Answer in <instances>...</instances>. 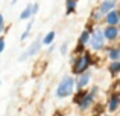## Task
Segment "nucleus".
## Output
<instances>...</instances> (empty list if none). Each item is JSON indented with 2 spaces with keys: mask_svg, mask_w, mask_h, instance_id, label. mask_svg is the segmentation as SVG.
<instances>
[{
  "mask_svg": "<svg viewBox=\"0 0 120 116\" xmlns=\"http://www.w3.org/2000/svg\"><path fill=\"white\" fill-rule=\"evenodd\" d=\"M91 66H93V55L90 52H84L82 55H76L71 60V73L79 76V75L88 72Z\"/></svg>",
  "mask_w": 120,
  "mask_h": 116,
  "instance_id": "obj_1",
  "label": "nucleus"
},
{
  "mask_svg": "<svg viewBox=\"0 0 120 116\" xmlns=\"http://www.w3.org/2000/svg\"><path fill=\"white\" fill-rule=\"evenodd\" d=\"M73 92H75V78H71L70 75H65V76L59 81L58 87H56V90H55V95H56V98L64 99V98H67V96H70Z\"/></svg>",
  "mask_w": 120,
  "mask_h": 116,
  "instance_id": "obj_2",
  "label": "nucleus"
},
{
  "mask_svg": "<svg viewBox=\"0 0 120 116\" xmlns=\"http://www.w3.org/2000/svg\"><path fill=\"white\" fill-rule=\"evenodd\" d=\"M97 93H99V87L93 86L90 90H87V93L84 95V98L81 99V102L78 104V108L81 112H85L88 108H91L93 105H96V98H97Z\"/></svg>",
  "mask_w": 120,
  "mask_h": 116,
  "instance_id": "obj_3",
  "label": "nucleus"
},
{
  "mask_svg": "<svg viewBox=\"0 0 120 116\" xmlns=\"http://www.w3.org/2000/svg\"><path fill=\"white\" fill-rule=\"evenodd\" d=\"M105 37H103V31L100 28H96L91 34V38H90V49L93 52H100V51H105Z\"/></svg>",
  "mask_w": 120,
  "mask_h": 116,
  "instance_id": "obj_4",
  "label": "nucleus"
},
{
  "mask_svg": "<svg viewBox=\"0 0 120 116\" xmlns=\"http://www.w3.org/2000/svg\"><path fill=\"white\" fill-rule=\"evenodd\" d=\"M41 46H43V37H37V38L29 44V48H27L26 51L18 57V61H24V60H27L30 57H35L37 54H40Z\"/></svg>",
  "mask_w": 120,
  "mask_h": 116,
  "instance_id": "obj_5",
  "label": "nucleus"
},
{
  "mask_svg": "<svg viewBox=\"0 0 120 116\" xmlns=\"http://www.w3.org/2000/svg\"><path fill=\"white\" fill-rule=\"evenodd\" d=\"M103 37H105L106 41H116L120 37V28L119 26H105L103 28Z\"/></svg>",
  "mask_w": 120,
  "mask_h": 116,
  "instance_id": "obj_6",
  "label": "nucleus"
},
{
  "mask_svg": "<svg viewBox=\"0 0 120 116\" xmlns=\"http://www.w3.org/2000/svg\"><path fill=\"white\" fill-rule=\"evenodd\" d=\"M90 81H91V73L90 72H85V73H82V75L75 78V89L76 90H84L85 87L90 84Z\"/></svg>",
  "mask_w": 120,
  "mask_h": 116,
  "instance_id": "obj_7",
  "label": "nucleus"
},
{
  "mask_svg": "<svg viewBox=\"0 0 120 116\" xmlns=\"http://www.w3.org/2000/svg\"><path fill=\"white\" fill-rule=\"evenodd\" d=\"M105 23L106 26H117V24L120 23V11H117V9H114V11L108 12V14L105 15Z\"/></svg>",
  "mask_w": 120,
  "mask_h": 116,
  "instance_id": "obj_8",
  "label": "nucleus"
},
{
  "mask_svg": "<svg viewBox=\"0 0 120 116\" xmlns=\"http://www.w3.org/2000/svg\"><path fill=\"white\" fill-rule=\"evenodd\" d=\"M93 28H88V29H85V31H82L81 32V35H79V38H78V46H81V48H87L88 46V43H90V38H91V34H93Z\"/></svg>",
  "mask_w": 120,
  "mask_h": 116,
  "instance_id": "obj_9",
  "label": "nucleus"
},
{
  "mask_svg": "<svg viewBox=\"0 0 120 116\" xmlns=\"http://www.w3.org/2000/svg\"><path fill=\"white\" fill-rule=\"evenodd\" d=\"M119 107H120V96L111 93L108 101H106V108H108V112L109 113H114V112H117Z\"/></svg>",
  "mask_w": 120,
  "mask_h": 116,
  "instance_id": "obj_10",
  "label": "nucleus"
},
{
  "mask_svg": "<svg viewBox=\"0 0 120 116\" xmlns=\"http://www.w3.org/2000/svg\"><path fill=\"white\" fill-rule=\"evenodd\" d=\"M116 3H117V0H103L102 3H100L97 8H99V11H100V14L105 17L108 12H111V11H114V6H116Z\"/></svg>",
  "mask_w": 120,
  "mask_h": 116,
  "instance_id": "obj_11",
  "label": "nucleus"
},
{
  "mask_svg": "<svg viewBox=\"0 0 120 116\" xmlns=\"http://www.w3.org/2000/svg\"><path fill=\"white\" fill-rule=\"evenodd\" d=\"M106 57H108L109 61H120V48H116V46H111V48H106Z\"/></svg>",
  "mask_w": 120,
  "mask_h": 116,
  "instance_id": "obj_12",
  "label": "nucleus"
},
{
  "mask_svg": "<svg viewBox=\"0 0 120 116\" xmlns=\"http://www.w3.org/2000/svg\"><path fill=\"white\" fill-rule=\"evenodd\" d=\"M76 5H78V0H65V14L67 15L75 14Z\"/></svg>",
  "mask_w": 120,
  "mask_h": 116,
  "instance_id": "obj_13",
  "label": "nucleus"
},
{
  "mask_svg": "<svg viewBox=\"0 0 120 116\" xmlns=\"http://www.w3.org/2000/svg\"><path fill=\"white\" fill-rule=\"evenodd\" d=\"M34 17V14H32V3L30 5H26V8L21 11V14H20V20H29V18H32Z\"/></svg>",
  "mask_w": 120,
  "mask_h": 116,
  "instance_id": "obj_14",
  "label": "nucleus"
},
{
  "mask_svg": "<svg viewBox=\"0 0 120 116\" xmlns=\"http://www.w3.org/2000/svg\"><path fill=\"white\" fill-rule=\"evenodd\" d=\"M55 37H56V32H55V31H49V32H47L46 35L43 37V44H44V46L53 44V41H55Z\"/></svg>",
  "mask_w": 120,
  "mask_h": 116,
  "instance_id": "obj_15",
  "label": "nucleus"
},
{
  "mask_svg": "<svg viewBox=\"0 0 120 116\" xmlns=\"http://www.w3.org/2000/svg\"><path fill=\"white\" fill-rule=\"evenodd\" d=\"M108 72L112 75V76H116V75L120 73V61H111L108 66Z\"/></svg>",
  "mask_w": 120,
  "mask_h": 116,
  "instance_id": "obj_16",
  "label": "nucleus"
},
{
  "mask_svg": "<svg viewBox=\"0 0 120 116\" xmlns=\"http://www.w3.org/2000/svg\"><path fill=\"white\" fill-rule=\"evenodd\" d=\"M102 17H103V15L100 14L99 8H94V9H93V12H91V23H100ZM103 18H105V17H103Z\"/></svg>",
  "mask_w": 120,
  "mask_h": 116,
  "instance_id": "obj_17",
  "label": "nucleus"
},
{
  "mask_svg": "<svg viewBox=\"0 0 120 116\" xmlns=\"http://www.w3.org/2000/svg\"><path fill=\"white\" fill-rule=\"evenodd\" d=\"M46 64H47L46 61H38V63H35V64H34V66H35V67H34V75H37V73L41 75V72L46 69Z\"/></svg>",
  "mask_w": 120,
  "mask_h": 116,
  "instance_id": "obj_18",
  "label": "nucleus"
},
{
  "mask_svg": "<svg viewBox=\"0 0 120 116\" xmlns=\"http://www.w3.org/2000/svg\"><path fill=\"white\" fill-rule=\"evenodd\" d=\"M32 26H34V21H29V24H27V28L23 31V34L20 35V41H24V40L29 37V34H30V29H32Z\"/></svg>",
  "mask_w": 120,
  "mask_h": 116,
  "instance_id": "obj_19",
  "label": "nucleus"
},
{
  "mask_svg": "<svg viewBox=\"0 0 120 116\" xmlns=\"http://www.w3.org/2000/svg\"><path fill=\"white\" fill-rule=\"evenodd\" d=\"M67 48H68V43H67V41L61 44V48H59V49H61V54H62V55H64V54H67Z\"/></svg>",
  "mask_w": 120,
  "mask_h": 116,
  "instance_id": "obj_20",
  "label": "nucleus"
},
{
  "mask_svg": "<svg viewBox=\"0 0 120 116\" xmlns=\"http://www.w3.org/2000/svg\"><path fill=\"white\" fill-rule=\"evenodd\" d=\"M3 29H5V17L0 14V34L3 32Z\"/></svg>",
  "mask_w": 120,
  "mask_h": 116,
  "instance_id": "obj_21",
  "label": "nucleus"
},
{
  "mask_svg": "<svg viewBox=\"0 0 120 116\" xmlns=\"http://www.w3.org/2000/svg\"><path fill=\"white\" fill-rule=\"evenodd\" d=\"M5 46H6V41L3 37H0V54H2L3 51H5Z\"/></svg>",
  "mask_w": 120,
  "mask_h": 116,
  "instance_id": "obj_22",
  "label": "nucleus"
},
{
  "mask_svg": "<svg viewBox=\"0 0 120 116\" xmlns=\"http://www.w3.org/2000/svg\"><path fill=\"white\" fill-rule=\"evenodd\" d=\"M38 9H40L38 3H32V14H34V15H35L37 12H38Z\"/></svg>",
  "mask_w": 120,
  "mask_h": 116,
  "instance_id": "obj_23",
  "label": "nucleus"
},
{
  "mask_svg": "<svg viewBox=\"0 0 120 116\" xmlns=\"http://www.w3.org/2000/svg\"><path fill=\"white\" fill-rule=\"evenodd\" d=\"M53 116H64V113H62V112H56V113L53 115Z\"/></svg>",
  "mask_w": 120,
  "mask_h": 116,
  "instance_id": "obj_24",
  "label": "nucleus"
},
{
  "mask_svg": "<svg viewBox=\"0 0 120 116\" xmlns=\"http://www.w3.org/2000/svg\"><path fill=\"white\" fill-rule=\"evenodd\" d=\"M17 2H18V0H12V2H11V5H15Z\"/></svg>",
  "mask_w": 120,
  "mask_h": 116,
  "instance_id": "obj_25",
  "label": "nucleus"
},
{
  "mask_svg": "<svg viewBox=\"0 0 120 116\" xmlns=\"http://www.w3.org/2000/svg\"><path fill=\"white\" fill-rule=\"evenodd\" d=\"M103 116H111V115H103Z\"/></svg>",
  "mask_w": 120,
  "mask_h": 116,
  "instance_id": "obj_26",
  "label": "nucleus"
},
{
  "mask_svg": "<svg viewBox=\"0 0 120 116\" xmlns=\"http://www.w3.org/2000/svg\"><path fill=\"white\" fill-rule=\"evenodd\" d=\"M0 84H2V81H0Z\"/></svg>",
  "mask_w": 120,
  "mask_h": 116,
  "instance_id": "obj_27",
  "label": "nucleus"
}]
</instances>
